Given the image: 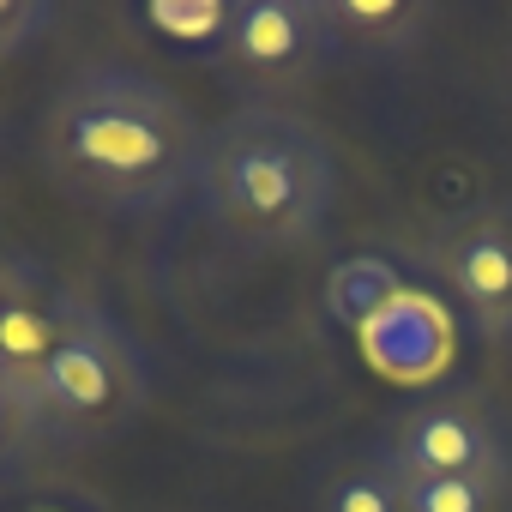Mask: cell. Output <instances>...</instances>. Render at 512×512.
Segmentation results:
<instances>
[{
  "mask_svg": "<svg viewBox=\"0 0 512 512\" xmlns=\"http://www.w3.org/2000/svg\"><path fill=\"white\" fill-rule=\"evenodd\" d=\"M205 127L151 73L97 61L79 67L43 115V169L103 217H163L199 193Z\"/></svg>",
  "mask_w": 512,
  "mask_h": 512,
  "instance_id": "1",
  "label": "cell"
},
{
  "mask_svg": "<svg viewBox=\"0 0 512 512\" xmlns=\"http://www.w3.org/2000/svg\"><path fill=\"white\" fill-rule=\"evenodd\" d=\"M205 217L247 247H308L338 199L326 133L284 103H241L205 127L199 193Z\"/></svg>",
  "mask_w": 512,
  "mask_h": 512,
  "instance_id": "2",
  "label": "cell"
},
{
  "mask_svg": "<svg viewBox=\"0 0 512 512\" xmlns=\"http://www.w3.org/2000/svg\"><path fill=\"white\" fill-rule=\"evenodd\" d=\"M151 368L139 338L85 296H55V344L31 374V398L43 434L61 440H109L145 410Z\"/></svg>",
  "mask_w": 512,
  "mask_h": 512,
  "instance_id": "3",
  "label": "cell"
},
{
  "mask_svg": "<svg viewBox=\"0 0 512 512\" xmlns=\"http://www.w3.org/2000/svg\"><path fill=\"white\" fill-rule=\"evenodd\" d=\"M338 55L326 0H229L223 67L253 91L308 85Z\"/></svg>",
  "mask_w": 512,
  "mask_h": 512,
  "instance_id": "4",
  "label": "cell"
},
{
  "mask_svg": "<svg viewBox=\"0 0 512 512\" xmlns=\"http://www.w3.org/2000/svg\"><path fill=\"white\" fill-rule=\"evenodd\" d=\"M380 452L398 464L404 482L512 470V452H506L500 422H494L476 398H464V392L416 398L410 410H398V416L380 428Z\"/></svg>",
  "mask_w": 512,
  "mask_h": 512,
  "instance_id": "5",
  "label": "cell"
},
{
  "mask_svg": "<svg viewBox=\"0 0 512 512\" xmlns=\"http://www.w3.org/2000/svg\"><path fill=\"white\" fill-rule=\"evenodd\" d=\"M428 266L446 290V302L494 344L512 338V217L506 211H470L452 217L428 241Z\"/></svg>",
  "mask_w": 512,
  "mask_h": 512,
  "instance_id": "6",
  "label": "cell"
},
{
  "mask_svg": "<svg viewBox=\"0 0 512 512\" xmlns=\"http://www.w3.org/2000/svg\"><path fill=\"white\" fill-rule=\"evenodd\" d=\"M362 362L392 380V386H434L452 356H458V326L452 308L428 290H398L362 332H356Z\"/></svg>",
  "mask_w": 512,
  "mask_h": 512,
  "instance_id": "7",
  "label": "cell"
},
{
  "mask_svg": "<svg viewBox=\"0 0 512 512\" xmlns=\"http://www.w3.org/2000/svg\"><path fill=\"white\" fill-rule=\"evenodd\" d=\"M398 290H410V284H404V272L386 260V253H350V260H338V266L326 272L320 302H326V320H332V326L362 332Z\"/></svg>",
  "mask_w": 512,
  "mask_h": 512,
  "instance_id": "8",
  "label": "cell"
},
{
  "mask_svg": "<svg viewBox=\"0 0 512 512\" xmlns=\"http://www.w3.org/2000/svg\"><path fill=\"white\" fill-rule=\"evenodd\" d=\"M320 512H410V482L398 476V464L374 440V446H362L356 458H344L326 476Z\"/></svg>",
  "mask_w": 512,
  "mask_h": 512,
  "instance_id": "9",
  "label": "cell"
},
{
  "mask_svg": "<svg viewBox=\"0 0 512 512\" xmlns=\"http://www.w3.org/2000/svg\"><path fill=\"white\" fill-rule=\"evenodd\" d=\"M326 19L338 49H410V37H422L428 13L422 7H386V0H326Z\"/></svg>",
  "mask_w": 512,
  "mask_h": 512,
  "instance_id": "10",
  "label": "cell"
},
{
  "mask_svg": "<svg viewBox=\"0 0 512 512\" xmlns=\"http://www.w3.org/2000/svg\"><path fill=\"white\" fill-rule=\"evenodd\" d=\"M145 25L181 49V55H211L223 61V31H229V0H151Z\"/></svg>",
  "mask_w": 512,
  "mask_h": 512,
  "instance_id": "11",
  "label": "cell"
},
{
  "mask_svg": "<svg viewBox=\"0 0 512 512\" xmlns=\"http://www.w3.org/2000/svg\"><path fill=\"white\" fill-rule=\"evenodd\" d=\"M506 500H512V470L410 482V512H506Z\"/></svg>",
  "mask_w": 512,
  "mask_h": 512,
  "instance_id": "12",
  "label": "cell"
},
{
  "mask_svg": "<svg viewBox=\"0 0 512 512\" xmlns=\"http://www.w3.org/2000/svg\"><path fill=\"white\" fill-rule=\"evenodd\" d=\"M37 440H43V416H37L31 386H25V380H13L7 368H0V470L19 464Z\"/></svg>",
  "mask_w": 512,
  "mask_h": 512,
  "instance_id": "13",
  "label": "cell"
},
{
  "mask_svg": "<svg viewBox=\"0 0 512 512\" xmlns=\"http://www.w3.org/2000/svg\"><path fill=\"white\" fill-rule=\"evenodd\" d=\"M37 25H43V13H37V7H0V49H13V37L37 31Z\"/></svg>",
  "mask_w": 512,
  "mask_h": 512,
  "instance_id": "14",
  "label": "cell"
},
{
  "mask_svg": "<svg viewBox=\"0 0 512 512\" xmlns=\"http://www.w3.org/2000/svg\"><path fill=\"white\" fill-rule=\"evenodd\" d=\"M0 290H7V284H0Z\"/></svg>",
  "mask_w": 512,
  "mask_h": 512,
  "instance_id": "15",
  "label": "cell"
}]
</instances>
